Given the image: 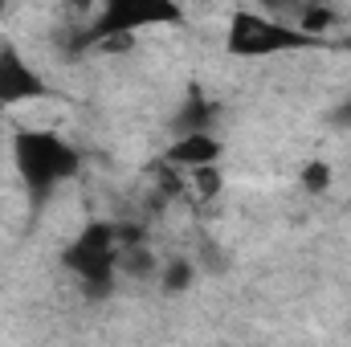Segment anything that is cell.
I'll return each mask as SVG.
<instances>
[{"label": "cell", "instance_id": "1", "mask_svg": "<svg viewBox=\"0 0 351 347\" xmlns=\"http://www.w3.org/2000/svg\"><path fill=\"white\" fill-rule=\"evenodd\" d=\"M8 152H12V168L21 176L25 192L33 204L49 200L66 180H74L82 168V156L74 143H66L58 131H37V127H21L12 131L8 139Z\"/></svg>", "mask_w": 351, "mask_h": 347}, {"label": "cell", "instance_id": "2", "mask_svg": "<svg viewBox=\"0 0 351 347\" xmlns=\"http://www.w3.org/2000/svg\"><path fill=\"white\" fill-rule=\"evenodd\" d=\"M327 41L306 37L294 29V21L265 16L258 8H237L225 29V53L229 58H274V53H302V49H323Z\"/></svg>", "mask_w": 351, "mask_h": 347}, {"label": "cell", "instance_id": "3", "mask_svg": "<svg viewBox=\"0 0 351 347\" xmlns=\"http://www.w3.org/2000/svg\"><path fill=\"white\" fill-rule=\"evenodd\" d=\"M66 270L82 282L90 298H102L114 290V270H119V225L110 221H90L86 229L66 246Z\"/></svg>", "mask_w": 351, "mask_h": 347}, {"label": "cell", "instance_id": "4", "mask_svg": "<svg viewBox=\"0 0 351 347\" xmlns=\"http://www.w3.org/2000/svg\"><path fill=\"white\" fill-rule=\"evenodd\" d=\"M164 25H184L180 4H172V0H110V4L98 8V16L86 25L78 45L94 49L106 37H139V33L164 29Z\"/></svg>", "mask_w": 351, "mask_h": 347}, {"label": "cell", "instance_id": "5", "mask_svg": "<svg viewBox=\"0 0 351 347\" xmlns=\"http://www.w3.org/2000/svg\"><path fill=\"white\" fill-rule=\"evenodd\" d=\"M41 98H58L53 82L25 58V49L16 41H0V110L25 106V102H41Z\"/></svg>", "mask_w": 351, "mask_h": 347}, {"label": "cell", "instance_id": "6", "mask_svg": "<svg viewBox=\"0 0 351 347\" xmlns=\"http://www.w3.org/2000/svg\"><path fill=\"white\" fill-rule=\"evenodd\" d=\"M225 156V143L217 139V131H200V135H180L168 143V152L160 156L164 168H184V172H196V168H208V164H221Z\"/></svg>", "mask_w": 351, "mask_h": 347}, {"label": "cell", "instance_id": "7", "mask_svg": "<svg viewBox=\"0 0 351 347\" xmlns=\"http://www.w3.org/2000/svg\"><path fill=\"white\" fill-rule=\"evenodd\" d=\"M217 115H221V106H217V102H208L204 94H188V98H184V106L176 110V119H172L176 139H180V135L217 131Z\"/></svg>", "mask_w": 351, "mask_h": 347}, {"label": "cell", "instance_id": "8", "mask_svg": "<svg viewBox=\"0 0 351 347\" xmlns=\"http://www.w3.org/2000/svg\"><path fill=\"white\" fill-rule=\"evenodd\" d=\"M192 282H196V270H192L188 258L164 261V270H160V290H164V294H188Z\"/></svg>", "mask_w": 351, "mask_h": 347}, {"label": "cell", "instance_id": "9", "mask_svg": "<svg viewBox=\"0 0 351 347\" xmlns=\"http://www.w3.org/2000/svg\"><path fill=\"white\" fill-rule=\"evenodd\" d=\"M192 188H196V196H204V200L221 196V192H225V172H221V164L196 168V172H192Z\"/></svg>", "mask_w": 351, "mask_h": 347}, {"label": "cell", "instance_id": "10", "mask_svg": "<svg viewBox=\"0 0 351 347\" xmlns=\"http://www.w3.org/2000/svg\"><path fill=\"white\" fill-rule=\"evenodd\" d=\"M298 180H302V188H306L311 196H323V192L331 188V164H327V160H311Z\"/></svg>", "mask_w": 351, "mask_h": 347}]
</instances>
